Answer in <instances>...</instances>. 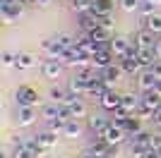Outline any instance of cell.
<instances>
[{
  "label": "cell",
  "instance_id": "cell-1",
  "mask_svg": "<svg viewBox=\"0 0 161 158\" xmlns=\"http://www.w3.org/2000/svg\"><path fill=\"white\" fill-rule=\"evenodd\" d=\"M14 98H17V105H27V108H39L41 105V96L34 86H19Z\"/></svg>",
  "mask_w": 161,
  "mask_h": 158
},
{
  "label": "cell",
  "instance_id": "cell-2",
  "mask_svg": "<svg viewBox=\"0 0 161 158\" xmlns=\"http://www.w3.org/2000/svg\"><path fill=\"white\" fill-rule=\"evenodd\" d=\"M130 134L128 132H125V127H120V125H113V122H111V125H108V129L103 132V141H106L108 146H120L123 141H125V139H128Z\"/></svg>",
  "mask_w": 161,
  "mask_h": 158
},
{
  "label": "cell",
  "instance_id": "cell-3",
  "mask_svg": "<svg viewBox=\"0 0 161 158\" xmlns=\"http://www.w3.org/2000/svg\"><path fill=\"white\" fill-rule=\"evenodd\" d=\"M108 125H111V120H108L106 115H101V113H96V115H89V118H87V127H89V132H92L96 139L103 137V132L108 129Z\"/></svg>",
  "mask_w": 161,
  "mask_h": 158
},
{
  "label": "cell",
  "instance_id": "cell-4",
  "mask_svg": "<svg viewBox=\"0 0 161 158\" xmlns=\"http://www.w3.org/2000/svg\"><path fill=\"white\" fill-rule=\"evenodd\" d=\"M135 43H137V48H140V50H154L156 48V34H152L149 31V29H140V31L135 34Z\"/></svg>",
  "mask_w": 161,
  "mask_h": 158
},
{
  "label": "cell",
  "instance_id": "cell-5",
  "mask_svg": "<svg viewBox=\"0 0 161 158\" xmlns=\"http://www.w3.org/2000/svg\"><path fill=\"white\" fill-rule=\"evenodd\" d=\"M123 74H125V72H123V67L118 65V60H115L113 65H108V67H103V70H101V79H103V82H106L111 89H113V86L120 82Z\"/></svg>",
  "mask_w": 161,
  "mask_h": 158
},
{
  "label": "cell",
  "instance_id": "cell-6",
  "mask_svg": "<svg viewBox=\"0 0 161 158\" xmlns=\"http://www.w3.org/2000/svg\"><path fill=\"white\" fill-rule=\"evenodd\" d=\"M36 118H39V113H36V108H27V105H17V125L19 127H31L34 122H36Z\"/></svg>",
  "mask_w": 161,
  "mask_h": 158
},
{
  "label": "cell",
  "instance_id": "cell-7",
  "mask_svg": "<svg viewBox=\"0 0 161 158\" xmlns=\"http://www.w3.org/2000/svg\"><path fill=\"white\" fill-rule=\"evenodd\" d=\"M41 53H43L48 60H63V55H65V50L55 43V39H43L41 41Z\"/></svg>",
  "mask_w": 161,
  "mask_h": 158
},
{
  "label": "cell",
  "instance_id": "cell-8",
  "mask_svg": "<svg viewBox=\"0 0 161 158\" xmlns=\"http://www.w3.org/2000/svg\"><path fill=\"white\" fill-rule=\"evenodd\" d=\"M101 108L103 110H115V108H120L123 105V93H118L115 89H108L103 96H101Z\"/></svg>",
  "mask_w": 161,
  "mask_h": 158
},
{
  "label": "cell",
  "instance_id": "cell-9",
  "mask_svg": "<svg viewBox=\"0 0 161 158\" xmlns=\"http://www.w3.org/2000/svg\"><path fill=\"white\" fill-rule=\"evenodd\" d=\"M156 82H159V77H156L152 70H142L140 77H137V86H140V91L142 93H147V91H154V86Z\"/></svg>",
  "mask_w": 161,
  "mask_h": 158
},
{
  "label": "cell",
  "instance_id": "cell-10",
  "mask_svg": "<svg viewBox=\"0 0 161 158\" xmlns=\"http://www.w3.org/2000/svg\"><path fill=\"white\" fill-rule=\"evenodd\" d=\"M130 43L132 41L125 39V36H113L111 43H108V48H111V53H113L115 58H125V53L130 50Z\"/></svg>",
  "mask_w": 161,
  "mask_h": 158
},
{
  "label": "cell",
  "instance_id": "cell-11",
  "mask_svg": "<svg viewBox=\"0 0 161 158\" xmlns=\"http://www.w3.org/2000/svg\"><path fill=\"white\" fill-rule=\"evenodd\" d=\"M77 22H80V29L84 34H89V31H94V29L101 26V17H96V14H92V12H82Z\"/></svg>",
  "mask_w": 161,
  "mask_h": 158
},
{
  "label": "cell",
  "instance_id": "cell-12",
  "mask_svg": "<svg viewBox=\"0 0 161 158\" xmlns=\"http://www.w3.org/2000/svg\"><path fill=\"white\" fill-rule=\"evenodd\" d=\"M63 67H65L63 60H46L41 70H43V77H46V79H58L63 74Z\"/></svg>",
  "mask_w": 161,
  "mask_h": 158
},
{
  "label": "cell",
  "instance_id": "cell-13",
  "mask_svg": "<svg viewBox=\"0 0 161 158\" xmlns=\"http://www.w3.org/2000/svg\"><path fill=\"white\" fill-rule=\"evenodd\" d=\"M115 7V0H94L92 7H89V12L96 14V17H103V14H111Z\"/></svg>",
  "mask_w": 161,
  "mask_h": 158
},
{
  "label": "cell",
  "instance_id": "cell-14",
  "mask_svg": "<svg viewBox=\"0 0 161 158\" xmlns=\"http://www.w3.org/2000/svg\"><path fill=\"white\" fill-rule=\"evenodd\" d=\"M67 110H70V115H72V120H84V118H89V110H87V103L84 101H75V103H70V105H65Z\"/></svg>",
  "mask_w": 161,
  "mask_h": 158
},
{
  "label": "cell",
  "instance_id": "cell-15",
  "mask_svg": "<svg viewBox=\"0 0 161 158\" xmlns=\"http://www.w3.org/2000/svg\"><path fill=\"white\" fill-rule=\"evenodd\" d=\"M118 65L123 67L125 74H140L142 72V65L137 58H118Z\"/></svg>",
  "mask_w": 161,
  "mask_h": 158
},
{
  "label": "cell",
  "instance_id": "cell-16",
  "mask_svg": "<svg viewBox=\"0 0 161 158\" xmlns=\"http://www.w3.org/2000/svg\"><path fill=\"white\" fill-rule=\"evenodd\" d=\"M67 89L72 93H77V96H87V89H89V82L87 79H82V77H77L75 74L70 82H67Z\"/></svg>",
  "mask_w": 161,
  "mask_h": 158
},
{
  "label": "cell",
  "instance_id": "cell-17",
  "mask_svg": "<svg viewBox=\"0 0 161 158\" xmlns=\"http://www.w3.org/2000/svg\"><path fill=\"white\" fill-rule=\"evenodd\" d=\"M140 103H142V96L140 93H123V108L130 113V115H135V110L140 108Z\"/></svg>",
  "mask_w": 161,
  "mask_h": 158
},
{
  "label": "cell",
  "instance_id": "cell-18",
  "mask_svg": "<svg viewBox=\"0 0 161 158\" xmlns=\"http://www.w3.org/2000/svg\"><path fill=\"white\" fill-rule=\"evenodd\" d=\"M113 53L111 50H99L94 55V58H92V65L94 67H99V70H103V67H108V65H113Z\"/></svg>",
  "mask_w": 161,
  "mask_h": 158
},
{
  "label": "cell",
  "instance_id": "cell-19",
  "mask_svg": "<svg viewBox=\"0 0 161 158\" xmlns=\"http://www.w3.org/2000/svg\"><path fill=\"white\" fill-rule=\"evenodd\" d=\"M63 137L70 139V141L82 139V125H80V120H70V122H67V127L63 129Z\"/></svg>",
  "mask_w": 161,
  "mask_h": 158
},
{
  "label": "cell",
  "instance_id": "cell-20",
  "mask_svg": "<svg viewBox=\"0 0 161 158\" xmlns=\"http://www.w3.org/2000/svg\"><path fill=\"white\" fill-rule=\"evenodd\" d=\"M17 70H31L36 67V55L34 53H17Z\"/></svg>",
  "mask_w": 161,
  "mask_h": 158
},
{
  "label": "cell",
  "instance_id": "cell-21",
  "mask_svg": "<svg viewBox=\"0 0 161 158\" xmlns=\"http://www.w3.org/2000/svg\"><path fill=\"white\" fill-rule=\"evenodd\" d=\"M58 137H60V134H55V132H51V129L39 132V134H36L39 144H41V146H46V149H53V146H58Z\"/></svg>",
  "mask_w": 161,
  "mask_h": 158
},
{
  "label": "cell",
  "instance_id": "cell-22",
  "mask_svg": "<svg viewBox=\"0 0 161 158\" xmlns=\"http://www.w3.org/2000/svg\"><path fill=\"white\" fill-rule=\"evenodd\" d=\"M137 60H140L142 70H152V65H154L156 60H161L159 55H156V50H140V55H137Z\"/></svg>",
  "mask_w": 161,
  "mask_h": 158
},
{
  "label": "cell",
  "instance_id": "cell-23",
  "mask_svg": "<svg viewBox=\"0 0 161 158\" xmlns=\"http://www.w3.org/2000/svg\"><path fill=\"white\" fill-rule=\"evenodd\" d=\"M41 118L46 120V122H51V120H55V118H60V105H58V103H46V105H41Z\"/></svg>",
  "mask_w": 161,
  "mask_h": 158
},
{
  "label": "cell",
  "instance_id": "cell-24",
  "mask_svg": "<svg viewBox=\"0 0 161 158\" xmlns=\"http://www.w3.org/2000/svg\"><path fill=\"white\" fill-rule=\"evenodd\" d=\"M111 149H113V146H108L106 141H103V139H96L94 144L89 146V151L94 153V156H99V158H106V156H111Z\"/></svg>",
  "mask_w": 161,
  "mask_h": 158
},
{
  "label": "cell",
  "instance_id": "cell-25",
  "mask_svg": "<svg viewBox=\"0 0 161 158\" xmlns=\"http://www.w3.org/2000/svg\"><path fill=\"white\" fill-rule=\"evenodd\" d=\"M142 105H147V108H152V110H159V108H161V96L156 91L142 93Z\"/></svg>",
  "mask_w": 161,
  "mask_h": 158
},
{
  "label": "cell",
  "instance_id": "cell-26",
  "mask_svg": "<svg viewBox=\"0 0 161 158\" xmlns=\"http://www.w3.org/2000/svg\"><path fill=\"white\" fill-rule=\"evenodd\" d=\"M142 29H149L152 34H161V14H152L147 19H142Z\"/></svg>",
  "mask_w": 161,
  "mask_h": 158
},
{
  "label": "cell",
  "instance_id": "cell-27",
  "mask_svg": "<svg viewBox=\"0 0 161 158\" xmlns=\"http://www.w3.org/2000/svg\"><path fill=\"white\" fill-rule=\"evenodd\" d=\"M123 127H125V132H128L130 137H135V134L144 132V129H142V120H140V118H135V115L125 120V125H123Z\"/></svg>",
  "mask_w": 161,
  "mask_h": 158
},
{
  "label": "cell",
  "instance_id": "cell-28",
  "mask_svg": "<svg viewBox=\"0 0 161 158\" xmlns=\"http://www.w3.org/2000/svg\"><path fill=\"white\" fill-rule=\"evenodd\" d=\"M53 39H55V43H58V46H60L63 50H67V48H72V46H75V41H77V39L72 36V34H67V31L58 34V36H53Z\"/></svg>",
  "mask_w": 161,
  "mask_h": 158
},
{
  "label": "cell",
  "instance_id": "cell-29",
  "mask_svg": "<svg viewBox=\"0 0 161 158\" xmlns=\"http://www.w3.org/2000/svg\"><path fill=\"white\" fill-rule=\"evenodd\" d=\"M118 5H120V10H123V12L135 14V12H140L142 0H118Z\"/></svg>",
  "mask_w": 161,
  "mask_h": 158
},
{
  "label": "cell",
  "instance_id": "cell-30",
  "mask_svg": "<svg viewBox=\"0 0 161 158\" xmlns=\"http://www.w3.org/2000/svg\"><path fill=\"white\" fill-rule=\"evenodd\" d=\"M152 139H154V134H149V132H140V134L130 137V141H132V144H140V146H147V149H152Z\"/></svg>",
  "mask_w": 161,
  "mask_h": 158
},
{
  "label": "cell",
  "instance_id": "cell-31",
  "mask_svg": "<svg viewBox=\"0 0 161 158\" xmlns=\"http://www.w3.org/2000/svg\"><path fill=\"white\" fill-rule=\"evenodd\" d=\"M154 113L156 110H152V108H147V105L140 103V108L135 110V118H140L142 122H152V120H154Z\"/></svg>",
  "mask_w": 161,
  "mask_h": 158
},
{
  "label": "cell",
  "instance_id": "cell-32",
  "mask_svg": "<svg viewBox=\"0 0 161 158\" xmlns=\"http://www.w3.org/2000/svg\"><path fill=\"white\" fill-rule=\"evenodd\" d=\"M12 158H36L31 151H29L24 144H14V149H12Z\"/></svg>",
  "mask_w": 161,
  "mask_h": 158
},
{
  "label": "cell",
  "instance_id": "cell-33",
  "mask_svg": "<svg viewBox=\"0 0 161 158\" xmlns=\"http://www.w3.org/2000/svg\"><path fill=\"white\" fill-rule=\"evenodd\" d=\"M92 3H94V0H75V3H70V7H72L77 14H82V12H89Z\"/></svg>",
  "mask_w": 161,
  "mask_h": 158
},
{
  "label": "cell",
  "instance_id": "cell-34",
  "mask_svg": "<svg viewBox=\"0 0 161 158\" xmlns=\"http://www.w3.org/2000/svg\"><path fill=\"white\" fill-rule=\"evenodd\" d=\"M147 146H140V144H132V141H130V156L132 158H144L147 156Z\"/></svg>",
  "mask_w": 161,
  "mask_h": 158
},
{
  "label": "cell",
  "instance_id": "cell-35",
  "mask_svg": "<svg viewBox=\"0 0 161 158\" xmlns=\"http://www.w3.org/2000/svg\"><path fill=\"white\" fill-rule=\"evenodd\" d=\"M154 3H152V0H149V3H142L140 5V14H142V19H147V17H152V14H156L154 12Z\"/></svg>",
  "mask_w": 161,
  "mask_h": 158
},
{
  "label": "cell",
  "instance_id": "cell-36",
  "mask_svg": "<svg viewBox=\"0 0 161 158\" xmlns=\"http://www.w3.org/2000/svg\"><path fill=\"white\" fill-rule=\"evenodd\" d=\"M0 62H3V67H14V65H17V55H14L12 50H5Z\"/></svg>",
  "mask_w": 161,
  "mask_h": 158
},
{
  "label": "cell",
  "instance_id": "cell-37",
  "mask_svg": "<svg viewBox=\"0 0 161 158\" xmlns=\"http://www.w3.org/2000/svg\"><path fill=\"white\" fill-rule=\"evenodd\" d=\"M101 26L111 31V29H113V14H103V17H101Z\"/></svg>",
  "mask_w": 161,
  "mask_h": 158
},
{
  "label": "cell",
  "instance_id": "cell-38",
  "mask_svg": "<svg viewBox=\"0 0 161 158\" xmlns=\"http://www.w3.org/2000/svg\"><path fill=\"white\" fill-rule=\"evenodd\" d=\"M152 149L161 153V134H154V139H152Z\"/></svg>",
  "mask_w": 161,
  "mask_h": 158
},
{
  "label": "cell",
  "instance_id": "cell-39",
  "mask_svg": "<svg viewBox=\"0 0 161 158\" xmlns=\"http://www.w3.org/2000/svg\"><path fill=\"white\" fill-rule=\"evenodd\" d=\"M152 72H154V74H156V77H159V79H161V60H156L154 65H152Z\"/></svg>",
  "mask_w": 161,
  "mask_h": 158
},
{
  "label": "cell",
  "instance_id": "cell-40",
  "mask_svg": "<svg viewBox=\"0 0 161 158\" xmlns=\"http://www.w3.org/2000/svg\"><path fill=\"white\" fill-rule=\"evenodd\" d=\"M152 122H154V127H159V129H161V108L154 113V120H152Z\"/></svg>",
  "mask_w": 161,
  "mask_h": 158
},
{
  "label": "cell",
  "instance_id": "cell-41",
  "mask_svg": "<svg viewBox=\"0 0 161 158\" xmlns=\"http://www.w3.org/2000/svg\"><path fill=\"white\" fill-rule=\"evenodd\" d=\"M144 158H161V153H159V151H154V149H149Z\"/></svg>",
  "mask_w": 161,
  "mask_h": 158
},
{
  "label": "cell",
  "instance_id": "cell-42",
  "mask_svg": "<svg viewBox=\"0 0 161 158\" xmlns=\"http://www.w3.org/2000/svg\"><path fill=\"white\" fill-rule=\"evenodd\" d=\"M80 158H99V156H94V153L87 149V151H82V153H80Z\"/></svg>",
  "mask_w": 161,
  "mask_h": 158
},
{
  "label": "cell",
  "instance_id": "cell-43",
  "mask_svg": "<svg viewBox=\"0 0 161 158\" xmlns=\"http://www.w3.org/2000/svg\"><path fill=\"white\" fill-rule=\"evenodd\" d=\"M51 5V0H36V7H48Z\"/></svg>",
  "mask_w": 161,
  "mask_h": 158
},
{
  "label": "cell",
  "instance_id": "cell-44",
  "mask_svg": "<svg viewBox=\"0 0 161 158\" xmlns=\"http://www.w3.org/2000/svg\"><path fill=\"white\" fill-rule=\"evenodd\" d=\"M154 50H156V55H159V58H161V39L156 41V48H154Z\"/></svg>",
  "mask_w": 161,
  "mask_h": 158
},
{
  "label": "cell",
  "instance_id": "cell-45",
  "mask_svg": "<svg viewBox=\"0 0 161 158\" xmlns=\"http://www.w3.org/2000/svg\"><path fill=\"white\" fill-rule=\"evenodd\" d=\"M154 91H156V93H159V96H161V79H159V82H156V86H154Z\"/></svg>",
  "mask_w": 161,
  "mask_h": 158
},
{
  "label": "cell",
  "instance_id": "cell-46",
  "mask_svg": "<svg viewBox=\"0 0 161 158\" xmlns=\"http://www.w3.org/2000/svg\"><path fill=\"white\" fill-rule=\"evenodd\" d=\"M152 3H154V5H161V0H152Z\"/></svg>",
  "mask_w": 161,
  "mask_h": 158
},
{
  "label": "cell",
  "instance_id": "cell-47",
  "mask_svg": "<svg viewBox=\"0 0 161 158\" xmlns=\"http://www.w3.org/2000/svg\"><path fill=\"white\" fill-rule=\"evenodd\" d=\"M65 3H75V0H65Z\"/></svg>",
  "mask_w": 161,
  "mask_h": 158
},
{
  "label": "cell",
  "instance_id": "cell-48",
  "mask_svg": "<svg viewBox=\"0 0 161 158\" xmlns=\"http://www.w3.org/2000/svg\"><path fill=\"white\" fill-rule=\"evenodd\" d=\"M142 3H149V0H142Z\"/></svg>",
  "mask_w": 161,
  "mask_h": 158
}]
</instances>
